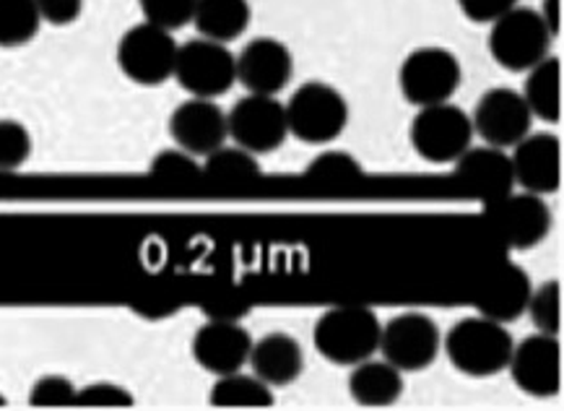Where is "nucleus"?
Masks as SVG:
<instances>
[{"instance_id": "nucleus-1", "label": "nucleus", "mask_w": 564, "mask_h": 411, "mask_svg": "<svg viewBox=\"0 0 564 411\" xmlns=\"http://www.w3.org/2000/svg\"><path fill=\"white\" fill-rule=\"evenodd\" d=\"M512 346L508 328L484 315L458 321L445 336L447 359L466 378H491L508 370Z\"/></svg>"}, {"instance_id": "nucleus-26", "label": "nucleus", "mask_w": 564, "mask_h": 411, "mask_svg": "<svg viewBox=\"0 0 564 411\" xmlns=\"http://www.w3.org/2000/svg\"><path fill=\"white\" fill-rule=\"evenodd\" d=\"M204 172L216 183L227 185H240V183H252V180L260 177V162L258 154L242 149V147H221L214 149L212 154H206Z\"/></svg>"}, {"instance_id": "nucleus-34", "label": "nucleus", "mask_w": 564, "mask_h": 411, "mask_svg": "<svg viewBox=\"0 0 564 411\" xmlns=\"http://www.w3.org/2000/svg\"><path fill=\"white\" fill-rule=\"evenodd\" d=\"M42 24L70 26L82 19L84 0H37Z\"/></svg>"}, {"instance_id": "nucleus-4", "label": "nucleus", "mask_w": 564, "mask_h": 411, "mask_svg": "<svg viewBox=\"0 0 564 411\" xmlns=\"http://www.w3.org/2000/svg\"><path fill=\"white\" fill-rule=\"evenodd\" d=\"M552 32H549L539 11L531 9H510L500 19L491 21L489 32V55L495 57L497 66L512 74L531 71L539 61H544L552 47Z\"/></svg>"}, {"instance_id": "nucleus-29", "label": "nucleus", "mask_w": 564, "mask_h": 411, "mask_svg": "<svg viewBox=\"0 0 564 411\" xmlns=\"http://www.w3.org/2000/svg\"><path fill=\"white\" fill-rule=\"evenodd\" d=\"M34 141L24 122L3 118L0 120V172L24 167L32 156Z\"/></svg>"}, {"instance_id": "nucleus-12", "label": "nucleus", "mask_w": 564, "mask_h": 411, "mask_svg": "<svg viewBox=\"0 0 564 411\" xmlns=\"http://www.w3.org/2000/svg\"><path fill=\"white\" fill-rule=\"evenodd\" d=\"M489 225L512 250H531L552 232V212L536 193H508L489 201Z\"/></svg>"}, {"instance_id": "nucleus-18", "label": "nucleus", "mask_w": 564, "mask_h": 411, "mask_svg": "<svg viewBox=\"0 0 564 411\" xmlns=\"http://www.w3.org/2000/svg\"><path fill=\"white\" fill-rule=\"evenodd\" d=\"M170 136L177 149L193 156H206L227 139V115L214 99L191 97L172 112Z\"/></svg>"}, {"instance_id": "nucleus-15", "label": "nucleus", "mask_w": 564, "mask_h": 411, "mask_svg": "<svg viewBox=\"0 0 564 411\" xmlns=\"http://www.w3.org/2000/svg\"><path fill=\"white\" fill-rule=\"evenodd\" d=\"M512 177L525 193H556L562 185V143L552 133H528L512 147Z\"/></svg>"}, {"instance_id": "nucleus-28", "label": "nucleus", "mask_w": 564, "mask_h": 411, "mask_svg": "<svg viewBox=\"0 0 564 411\" xmlns=\"http://www.w3.org/2000/svg\"><path fill=\"white\" fill-rule=\"evenodd\" d=\"M307 177L323 185H349L361 177V164L346 151H323L307 167Z\"/></svg>"}, {"instance_id": "nucleus-11", "label": "nucleus", "mask_w": 564, "mask_h": 411, "mask_svg": "<svg viewBox=\"0 0 564 411\" xmlns=\"http://www.w3.org/2000/svg\"><path fill=\"white\" fill-rule=\"evenodd\" d=\"M510 378L531 399H554L562 391V346L560 338L533 334L512 346Z\"/></svg>"}, {"instance_id": "nucleus-7", "label": "nucleus", "mask_w": 564, "mask_h": 411, "mask_svg": "<svg viewBox=\"0 0 564 411\" xmlns=\"http://www.w3.org/2000/svg\"><path fill=\"white\" fill-rule=\"evenodd\" d=\"M474 122L460 107L440 102L419 107V115L411 122V147L424 162L447 164L471 147Z\"/></svg>"}, {"instance_id": "nucleus-23", "label": "nucleus", "mask_w": 564, "mask_h": 411, "mask_svg": "<svg viewBox=\"0 0 564 411\" xmlns=\"http://www.w3.org/2000/svg\"><path fill=\"white\" fill-rule=\"evenodd\" d=\"M523 99L533 118L544 120L546 126H556L562 120V61L546 55L536 66L528 71Z\"/></svg>"}, {"instance_id": "nucleus-25", "label": "nucleus", "mask_w": 564, "mask_h": 411, "mask_svg": "<svg viewBox=\"0 0 564 411\" xmlns=\"http://www.w3.org/2000/svg\"><path fill=\"white\" fill-rule=\"evenodd\" d=\"M37 0H0V47H24L37 37Z\"/></svg>"}, {"instance_id": "nucleus-35", "label": "nucleus", "mask_w": 564, "mask_h": 411, "mask_svg": "<svg viewBox=\"0 0 564 411\" xmlns=\"http://www.w3.org/2000/svg\"><path fill=\"white\" fill-rule=\"evenodd\" d=\"M463 17L476 21V24H491L502 13L516 9L518 0H458Z\"/></svg>"}, {"instance_id": "nucleus-37", "label": "nucleus", "mask_w": 564, "mask_h": 411, "mask_svg": "<svg viewBox=\"0 0 564 411\" xmlns=\"http://www.w3.org/2000/svg\"><path fill=\"white\" fill-rule=\"evenodd\" d=\"M6 403H9V401H6V396H3V393H0V409H3V407H6Z\"/></svg>"}, {"instance_id": "nucleus-36", "label": "nucleus", "mask_w": 564, "mask_h": 411, "mask_svg": "<svg viewBox=\"0 0 564 411\" xmlns=\"http://www.w3.org/2000/svg\"><path fill=\"white\" fill-rule=\"evenodd\" d=\"M539 17L546 24L549 32H552V37L554 40L560 37V32H562V0H544Z\"/></svg>"}, {"instance_id": "nucleus-8", "label": "nucleus", "mask_w": 564, "mask_h": 411, "mask_svg": "<svg viewBox=\"0 0 564 411\" xmlns=\"http://www.w3.org/2000/svg\"><path fill=\"white\" fill-rule=\"evenodd\" d=\"M177 84L191 97L216 99L237 84L235 53L221 42L198 37L177 47L175 74Z\"/></svg>"}, {"instance_id": "nucleus-5", "label": "nucleus", "mask_w": 564, "mask_h": 411, "mask_svg": "<svg viewBox=\"0 0 564 411\" xmlns=\"http://www.w3.org/2000/svg\"><path fill=\"white\" fill-rule=\"evenodd\" d=\"M463 82L460 61L451 50L437 45L416 47L403 57L398 71V86L406 102L414 107H430L451 102Z\"/></svg>"}, {"instance_id": "nucleus-22", "label": "nucleus", "mask_w": 564, "mask_h": 411, "mask_svg": "<svg viewBox=\"0 0 564 411\" xmlns=\"http://www.w3.org/2000/svg\"><path fill=\"white\" fill-rule=\"evenodd\" d=\"M250 19L248 0H198L191 24H195L200 37L229 45L248 32Z\"/></svg>"}, {"instance_id": "nucleus-19", "label": "nucleus", "mask_w": 564, "mask_h": 411, "mask_svg": "<svg viewBox=\"0 0 564 411\" xmlns=\"http://www.w3.org/2000/svg\"><path fill=\"white\" fill-rule=\"evenodd\" d=\"M248 363L252 372L271 388L292 386L302 372H305V351L294 336L284 331L265 334L260 342L252 344Z\"/></svg>"}, {"instance_id": "nucleus-30", "label": "nucleus", "mask_w": 564, "mask_h": 411, "mask_svg": "<svg viewBox=\"0 0 564 411\" xmlns=\"http://www.w3.org/2000/svg\"><path fill=\"white\" fill-rule=\"evenodd\" d=\"M78 388L65 375H42L29 391V407L34 409H68L74 407Z\"/></svg>"}, {"instance_id": "nucleus-6", "label": "nucleus", "mask_w": 564, "mask_h": 411, "mask_svg": "<svg viewBox=\"0 0 564 411\" xmlns=\"http://www.w3.org/2000/svg\"><path fill=\"white\" fill-rule=\"evenodd\" d=\"M177 42L167 29L149 24L130 26L118 42V66L122 76L139 86H159L175 74Z\"/></svg>"}, {"instance_id": "nucleus-2", "label": "nucleus", "mask_w": 564, "mask_h": 411, "mask_svg": "<svg viewBox=\"0 0 564 411\" xmlns=\"http://www.w3.org/2000/svg\"><path fill=\"white\" fill-rule=\"evenodd\" d=\"M382 323L370 307L338 305L317 318L313 342L315 349L334 365H357L380 349Z\"/></svg>"}, {"instance_id": "nucleus-31", "label": "nucleus", "mask_w": 564, "mask_h": 411, "mask_svg": "<svg viewBox=\"0 0 564 411\" xmlns=\"http://www.w3.org/2000/svg\"><path fill=\"white\" fill-rule=\"evenodd\" d=\"M139 3L143 21L167 29V32H175V29L191 24L198 0H139Z\"/></svg>"}, {"instance_id": "nucleus-10", "label": "nucleus", "mask_w": 564, "mask_h": 411, "mask_svg": "<svg viewBox=\"0 0 564 411\" xmlns=\"http://www.w3.org/2000/svg\"><path fill=\"white\" fill-rule=\"evenodd\" d=\"M227 133L252 154H271L286 141V110L271 94H248L227 115Z\"/></svg>"}, {"instance_id": "nucleus-16", "label": "nucleus", "mask_w": 564, "mask_h": 411, "mask_svg": "<svg viewBox=\"0 0 564 411\" xmlns=\"http://www.w3.org/2000/svg\"><path fill=\"white\" fill-rule=\"evenodd\" d=\"M531 292V279L518 263H500L479 281L474 292V307L484 318L508 326L525 315Z\"/></svg>"}, {"instance_id": "nucleus-3", "label": "nucleus", "mask_w": 564, "mask_h": 411, "mask_svg": "<svg viewBox=\"0 0 564 411\" xmlns=\"http://www.w3.org/2000/svg\"><path fill=\"white\" fill-rule=\"evenodd\" d=\"M286 110L289 133L310 143V147H325L334 143L344 133L349 122V102L336 86L323 82H307L296 89Z\"/></svg>"}, {"instance_id": "nucleus-14", "label": "nucleus", "mask_w": 564, "mask_h": 411, "mask_svg": "<svg viewBox=\"0 0 564 411\" xmlns=\"http://www.w3.org/2000/svg\"><path fill=\"white\" fill-rule=\"evenodd\" d=\"M237 82L250 94H276L289 86L294 76V55L276 37H256L235 55Z\"/></svg>"}, {"instance_id": "nucleus-20", "label": "nucleus", "mask_w": 564, "mask_h": 411, "mask_svg": "<svg viewBox=\"0 0 564 411\" xmlns=\"http://www.w3.org/2000/svg\"><path fill=\"white\" fill-rule=\"evenodd\" d=\"M455 177H458L466 187H474L476 193H481V196L489 201L508 196L512 185H516L510 156L505 154V149L495 147H468L458 160H455Z\"/></svg>"}, {"instance_id": "nucleus-21", "label": "nucleus", "mask_w": 564, "mask_h": 411, "mask_svg": "<svg viewBox=\"0 0 564 411\" xmlns=\"http://www.w3.org/2000/svg\"><path fill=\"white\" fill-rule=\"evenodd\" d=\"M403 388H406L403 372L388 359H361L349 375L351 399L367 409L393 407L403 396Z\"/></svg>"}, {"instance_id": "nucleus-24", "label": "nucleus", "mask_w": 564, "mask_h": 411, "mask_svg": "<svg viewBox=\"0 0 564 411\" xmlns=\"http://www.w3.org/2000/svg\"><path fill=\"white\" fill-rule=\"evenodd\" d=\"M208 403L216 409H269L273 407V391L256 372L242 375L237 370L216 378Z\"/></svg>"}, {"instance_id": "nucleus-17", "label": "nucleus", "mask_w": 564, "mask_h": 411, "mask_svg": "<svg viewBox=\"0 0 564 411\" xmlns=\"http://www.w3.org/2000/svg\"><path fill=\"white\" fill-rule=\"evenodd\" d=\"M250 349V331L237 321H208L193 336V359L216 378L242 370Z\"/></svg>"}, {"instance_id": "nucleus-13", "label": "nucleus", "mask_w": 564, "mask_h": 411, "mask_svg": "<svg viewBox=\"0 0 564 411\" xmlns=\"http://www.w3.org/2000/svg\"><path fill=\"white\" fill-rule=\"evenodd\" d=\"M471 122L487 147L512 149L531 133L533 115L528 110L523 94L512 91L510 86H497L476 102Z\"/></svg>"}, {"instance_id": "nucleus-9", "label": "nucleus", "mask_w": 564, "mask_h": 411, "mask_svg": "<svg viewBox=\"0 0 564 411\" xmlns=\"http://www.w3.org/2000/svg\"><path fill=\"white\" fill-rule=\"evenodd\" d=\"M440 346L443 334L430 315L401 313L382 326L378 351L401 372H419L435 363Z\"/></svg>"}, {"instance_id": "nucleus-33", "label": "nucleus", "mask_w": 564, "mask_h": 411, "mask_svg": "<svg viewBox=\"0 0 564 411\" xmlns=\"http://www.w3.org/2000/svg\"><path fill=\"white\" fill-rule=\"evenodd\" d=\"M154 175L162 180H191L198 175V162L183 149H170L154 160Z\"/></svg>"}, {"instance_id": "nucleus-32", "label": "nucleus", "mask_w": 564, "mask_h": 411, "mask_svg": "<svg viewBox=\"0 0 564 411\" xmlns=\"http://www.w3.org/2000/svg\"><path fill=\"white\" fill-rule=\"evenodd\" d=\"M133 393L118 383H89L78 388L74 407L78 409H128L133 407Z\"/></svg>"}, {"instance_id": "nucleus-27", "label": "nucleus", "mask_w": 564, "mask_h": 411, "mask_svg": "<svg viewBox=\"0 0 564 411\" xmlns=\"http://www.w3.org/2000/svg\"><path fill=\"white\" fill-rule=\"evenodd\" d=\"M525 315L536 326L539 334L560 336L562 331V284L560 281H544L531 292Z\"/></svg>"}]
</instances>
